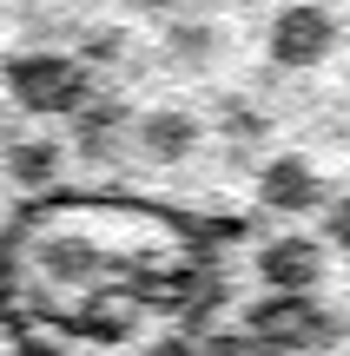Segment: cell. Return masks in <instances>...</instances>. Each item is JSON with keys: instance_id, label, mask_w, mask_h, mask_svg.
<instances>
[{"instance_id": "1", "label": "cell", "mask_w": 350, "mask_h": 356, "mask_svg": "<svg viewBox=\"0 0 350 356\" xmlns=\"http://www.w3.org/2000/svg\"><path fill=\"white\" fill-rule=\"evenodd\" d=\"M0 86H7V99L20 106V113L66 119V126H73V119L86 113V99H93V66L79 60V53H60V47H26V53H13V60L0 66Z\"/></svg>"}, {"instance_id": "2", "label": "cell", "mask_w": 350, "mask_h": 356, "mask_svg": "<svg viewBox=\"0 0 350 356\" xmlns=\"http://www.w3.org/2000/svg\"><path fill=\"white\" fill-rule=\"evenodd\" d=\"M245 330L271 356H317V350H337L350 337V317L324 310L317 297H258L245 310Z\"/></svg>"}, {"instance_id": "3", "label": "cell", "mask_w": 350, "mask_h": 356, "mask_svg": "<svg viewBox=\"0 0 350 356\" xmlns=\"http://www.w3.org/2000/svg\"><path fill=\"white\" fill-rule=\"evenodd\" d=\"M331 47H337V13H331V7H311V0L278 7L271 26H264V53H271L285 73H311V66H324Z\"/></svg>"}, {"instance_id": "4", "label": "cell", "mask_w": 350, "mask_h": 356, "mask_svg": "<svg viewBox=\"0 0 350 356\" xmlns=\"http://www.w3.org/2000/svg\"><path fill=\"white\" fill-rule=\"evenodd\" d=\"M251 264H258L264 297H317V284H324V244L311 231H278V238L258 244Z\"/></svg>"}, {"instance_id": "5", "label": "cell", "mask_w": 350, "mask_h": 356, "mask_svg": "<svg viewBox=\"0 0 350 356\" xmlns=\"http://www.w3.org/2000/svg\"><path fill=\"white\" fill-rule=\"evenodd\" d=\"M132 126H139V113H132L126 99H106V92H93L86 113L66 126V145H73L79 165H119L132 145Z\"/></svg>"}, {"instance_id": "6", "label": "cell", "mask_w": 350, "mask_h": 356, "mask_svg": "<svg viewBox=\"0 0 350 356\" xmlns=\"http://www.w3.org/2000/svg\"><path fill=\"white\" fill-rule=\"evenodd\" d=\"M258 204L271 218H311V211H324V204H331V191H324V178H317L311 159L278 152L271 165L258 172Z\"/></svg>"}, {"instance_id": "7", "label": "cell", "mask_w": 350, "mask_h": 356, "mask_svg": "<svg viewBox=\"0 0 350 356\" xmlns=\"http://www.w3.org/2000/svg\"><path fill=\"white\" fill-rule=\"evenodd\" d=\"M198 139H205V126H198L192 113H179V106H152V113H139V126H132V152H139L145 165H185V159L198 152Z\"/></svg>"}, {"instance_id": "8", "label": "cell", "mask_w": 350, "mask_h": 356, "mask_svg": "<svg viewBox=\"0 0 350 356\" xmlns=\"http://www.w3.org/2000/svg\"><path fill=\"white\" fill-rule=\"evenodd\" d=\"M100 244L93 238H79V231H53L47 244H40V270H47L53 284H93L100 277Z\"/></svg>"}, {"instance_id": "9", "label": "cell", "mask_w": 350, "mask_h": 356, "mask_svg": "<svg viewBox=\"0 0 350 356\" xmlns=\"http://www.w3.org/2000/svg\"><path fill=\"white\" fill-rule=\"evenodd\" d=\"M60 165H66V152H60L53 139H13V145H7V178H13V185H26V191L53 185Z\"/></svg>"}, {"instance_id": "10", "label": "cell", "mask_w": 350, "mask_h": 356, "mask_svg": "<svg viewBox=\"0 0 350 356\" xmlns=\"http://www.w3.org/2000/svg\"><path fill=\"white\" fill-rule=\"evenodd\" d=\"M212 47H218V40H212V26H205V20H166V53H172V60L205 66V60H212Z\"/></svg>"}, {"instance_id": "11", "label": "cell", "mask_w": 350, "mask_h": 356, "mask_svg": "<svg viewBox=\"0 0 350 356\" xmlns=\"http://www.w3.org/2000/svg\"><path fill=\"white\" fill-rule=\"evenodd\" d=\"M218 132H232L238 145H251V139H264V113L245 106V99H218Z\"/></svg>"}, {"instance_id": "12", "label": "cell", "mask_w": 350, "mask_h": 356, "mask_svg": "<svg viewBox=\"0 0 350 356\" xmlns=\"http://www.w3.org/2000/svg\"><path fill=\"white\" fill-rule=\"evenodd\" d=\"M198 356H271V350H264L258 337H251L245 323H238V330H212L205 343H198Z\"/></svg>"}, {"instance_id": "13", "label": "cell", "mask_w": 350, "mask_h": 356, "mask_svg": "<svg viewBox=\"0 0 350 356\" xmlns=\"http://www.w3.org/2000/svg\"><path fill=\"white\" fill-rule=\"evenodd\" d=\"M113 53H126V26H93L86 33V53H79V60H113Z\"/></svg>"}, {"instance_id": "14", "label": "cell", "mask_w": 350, "mask_h": 356, "mask_svg": "<svg viewBox=\"0 0 350 356\" xmlns=\"http://www.w3.org/2000/svg\"><path fill=\"white\" fill-rule=\"evenodd\" d=\"M324 231H331V244H337V251H350V191L324 204Z\"/></svg>"}, {"instance_id": "15", "label": "cell", "mask_w": 350, "mask_h": 356, "mask_svg": "<svg viewBox=\"0 0 350 356\" xmlns=\"http://www.w3.org/2000/svg\"><path fill=\"white\" fill-rule=\"evenodd\" d=\"M132 7H139V13H159V7H172V0H132Z\"/></svg>"}]
</instances>
